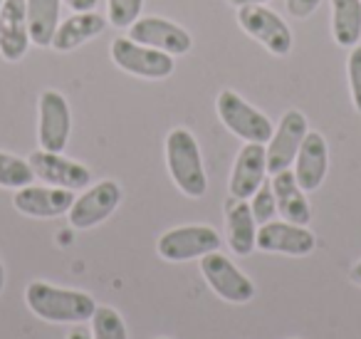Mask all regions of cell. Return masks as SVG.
Returning <instances> with one entry per match:
<instances>
[{"label": "cell", "mask_w": 361, "mask_h": 339, "mask_svg": "<svg viewBox=\"0 0 361 339\" xmlns=\"http://www.w3.org/2000/svg\"><path fill=\"white\" fill-rule=\"evenodd\" d=\"M25 304L35 317L50 324H82L92 319L97 309L92 295L72 287H57L45 280H32L27 285Z\"/></svg>", "instance_id": "1"}, {"label": "cell", "mask_w": 361, "mask_h": 339, "mask_svg": "<svg viewBox=\"0 0 361 339\" xmlns=\"http://www.w3.org/2000/svg\"><path fill=\"white\" fill-rule=\"evenodd\" d=\"M166 169L173 179L176 189L188 198H201L208 191V176L203 169V154L196 136L183 126H176L164 141Z\"/></svg>", "instance_id": "2"}, {"label": "cell", "mask_w": 361, "mask_h": 339, "mask_svg": "<svg viewBox=\"0 0 361 339\" xmlns=\"http://www.w3.org/2000/svg\"><path fill=\"white\" fill-rule=\"evenodd\" d=\"M216 112L223 124H226V129L231 134H235L238 139H243L245 144H267L272 131H275L270 117L255 109L250 102H245L233 90H223L218 95Z\"/></svg>", "instance_id": "3"}, {"label": "cell", "mask_w": 361, "mask_h": 339, "mask_svg": "<svg viewBox=\"0 0 361 339\" xmlns=\"http://www.w3.org/2000/svg\"><path fill=\"white\" fill-rule=\"evenodd\" d=\"M111 62L126 75L141 77V80H166L173 75L176 60L169 52L154 50L131 37H116L111 42Z\"/></svg>", "instance_id": "4"}, {"label": "cell", "mask_w": 361, "mask_h": 339, "mask_svg": "<svg viewBox=\"0 0 361 339\" xmlns=\"http://www.w3.org/2000/svg\"><path fill=\"white\" fill-rule=\"evenodd\" d=\"M221 248V233L211 225H178L166 230L156 243V253L169 263L201 260Z\"/></svg>", "instance_id": "5"}, {"label": "cell", "mask_w": 361, "mask_h": 339, "mask_svg": "<svg viewBox=\"0 0 361 339\" xmlns=\"http://www.w3.org/2000/svg\"><path fill=\"white\" fill-rule=\"evenodd\" d=\"M201 275L206 278L208 287L231 304H245L255 297V282L218 250L201 258Z\"/></svg>", "instance_id": "6"}, {"label": "cell", "mask_w": 361, "mask_h": 339, "mask_svg": "<svg viewBox=\"0 0 361 339\" xmlns=\"http://www.w3.org/2000/svg\"><path fill=\"white\" fill-rule=\"evenodd\" d=\"M238 23L255 42H260L270 55L287 57L292 52V30L275 11L265 6L238 8Z\"/></svg>", "instance_id": "7"}, {"label": "cell", "mask_w": 361, "mask_h": 339, "mask_svg": "<svg viewBox=\"0 0 361 339\" xmlns=\"http://www.w3.org/2000/svg\"><path fill=\"white\" fill-rule=\"evenodd\" d=\"M121 203V186L111 179H104L94 186H87L82 196H77L72 203L67 220L72 228L77 230H90L94 225L104 223Z\"/></svg>", "instance_id": "8"}, {"label": "cell", "mask_w": 361, "mask_h": 339, "mask_svg": "<svg viewBox=\"0 0 361 339\" xmlns=\"http://www.w3.org/2000/svg\"><path fill=\"white\" fill-rule=\"evenodd\" d=\"M37 141L40 149L62 154L72 134V112L65 95L57 90H45L37 102Z\"/></svg>", "instance_id": "9"}, {"label": "cell", "mask_w": 361, "mask_h": 339, "mask_svg": "<svg viewBox=\"0 0 361 339\" xmlns=\"http://www.w3.org/2000/svg\"><path fill=\"white\" fill-rule=\"evenodd\" d=\"M307 131H310V124H307V117L300 109H287L282 114L280 124L275 126L265 146L267 174H280V171L290 169L295 164L297 151H300Z\"/></svg>", "instance_id": "10"}, {"label": "cell", "mask_w": 361, "mask_h": 339, "mask_svg": "<svg viewBox=\"0 0 361 339\" xmlns=\"http://www.w3.org/2000/svg\"><path fill=\"white\" fill-rule=\"evenodd\" d=\"M35 179H40L47 186H57V189H70V191H85L92 184V171L80 161H72L55 151H32L27 156Z\"/></svg>", "instance_id": "11"}, {"label": "cell", "mask_w": 361, "mask_h": 339, "mask_svg": "<svg viewBox=\"0 0 361 339\" xmlns=\"http://www.w3.org/2000/svg\"><path fill=\"white\" fill-rule=\"evenodd\" d=\"M129 37L146 47L169 52V55H188L193 47V37L186 28H180L178 23L166 20V18H139L134 25L129 28Z\"/></svg>", "instance_id": "12"}, {"label": "cell", "mask_w": 361, "mask_h": 339, "mask_svg": "<svg viewBox=\"0 0 361 339\" xmlns=\"http://www.w3.org/2000/svg\"><path fill=\"white\" fill-rule=\"evenodd\" d=\"M257 248L262 253L305 258V255L314 253L317 238L307 225H297L290 220H270V223L257 228Z\"/></svg>", "instance_id": "13"}, {"label": "cell", "mask_w": 361, "mask_h": 339, "mask_svg": "<svg viewBox=\"0 0 361 339\" xmlns=\"http://www.w3.org/2000/svg\"><path fill=\"white\" fill-rule=\"evenodd\" d=\"M75 191L57 186H23L13 196V206L30 218H57L67 215L75 203Z\"/></svg>", "instance_id": "14"}, {"label": "cell", "mask_w": 361, "mask_h": 339, "mask_svg": "<svg viewBox=\"0 0 361 339\" xmlns=\"http://www.w3.org/2000/svg\"><path fill=\"white\" fill-rule=\"evenodd\" d=\"M267 176V154L265 144H245L235 156V164L231 171V181H228V189H231L233 198L247 201L262 184H265Z\"/></svg>", "instance_id": "15"}, {"label": "cell", "mask_w": 361, "mask_h": 339, "mask_svg": "<svg viewBox=\"0 0 361 339\" xmlns=\"http://www.w3.org/2000/svg\"><path fill=\"white\" fill-rule=\"evenodd\" d=\"M25 0H3L0 8V57L8 62H20L30 47Z\"/></svg>", "instance_id": "16"}, {"label": "cell", "mask_w": 361, "mask_h": 339, "mask_svg": "<svg viewBox=\"0 0 361 339\" xmlns=\"http://www.w3.org/2000/svg\"><path fill=\"white\" fill-rule=\"evenodd\" d=\"M329 171V146L319 131H307L295 159V179L305 194L317 191Z\"/></svg>", "instance_id": "17"}, {"label": "cell", "mask_w": 361, "mask_h": 339, "mask_svg": "<svg viewBox=\"0 0 361 339\" xmlns=\"http://www.w3.org/2000/svg\"><path fill=\"white\" fill-rule=\"evenodd\" d=\"M226 238L235 255L245 258L257 248V220L250 210V203L233 198L226 203Z\"/></svg>", "instance_id": "18"}, {"label": "cell", "mask_w": 361, "mask_h": 339, "mask_svg": "<svg viewBox=\"0 0 361 339\" xmlns=\"http://www.w3.org/2000/svg\"><path fill=\"white\" fill-rule=\"evenodd\" d=\"M272 191H275L277 201V213L282 215V220H290L297 225H310L312 220V208L307 201L305 191L300 189L295 179V171L285 169L280 174H272Z\"/></svg>", "instance_id": "19"}, {"label": "cell", "mask_w": 361, "mask_h": 339, "mask_svg": "<svg viewBox=\"0 0 361 339\" xmlns=\"http://www.w3.org/2000/svg\"><path fill=\"white\" fill-rule=\"evenodd\" d=\"M106 28V20L99 13H75L67 20L60 23L55 37H52V50L55 52H72L77 47H82L85 42L94 40L97 35H102Z\"/></svg>", "instance_id": "20"}, {"label": "cell", "mask_w": 361, "mask_h": 339, "mask_svg": "<svg viewBox=\"0 0 361 339\" xmlns=\"http://www.w3.org/2000/svg\"><path fill=\"white\" fill-rule=\"evenodd\" d=\"M62 0H25V18L30 42L37 47H50L60 28Z\"/></svg>", "instance_id": "21"}, {"label": "cell", "mask_w": 361, "mask_h": 339, "mask_svg": "<svg viewBox=\"0 0 361 339\" xmlns=\"http://www.w3.org/2000/svg\"><path fill=\"white\" fill-rule=\"evenodd\" d=\"M331 37L339 47H354L361 40V0H329Z\"/></svg>", "instance_id": "22"}, {"label": "cell", "mask_w": 361, "mask_h": 339, "mask_svg": "<svg viewBox=\"0 0 361 339\" xmlns=\"http://www.w3.org/2000/svg\"><path fill=\"white\" fill-rule=\"evenodd\" d=\"M92 339H129L124 317L109 304H97L92 314Z\"/></svg>", "instance_id": "23"}, {"label": "cell", "mask_w": 361, "mask_h": 339, "mask_svg": "<svg viewBox=\"0 0 361 339\" xmlns=\"http://www.w3.org/2000/svg\"><path fill=\"white\" fill-rule=\"evenodd\" d=\"M35 174H32L30 164L23 161L20 156L8 154V151H0V186L3 189H23V186H30Z\"/></svg>", "instance_id": "24"}, {"label": "cell", "mask_w": 361, "mask_h": 339, "mask_svg": "<svg viewBox=\"0 0 361 339\" xmlns=\"http://www.w3.org/2000/svg\"><path fill=\"white\" fill-rule=\"evenodd\" d=\"M144 0H106V20L114 28H131L141 18Z\"/></svg>", "instance_id": "25"}, {"label": "cell", "mask_w": 361, "mask_h": 339, "mask_svg": "<svg viewBox=\"0 0 361 339\" xmlns=\"http://www.w3.org/2000/svg\"><path fill=\"white\" fill-rule=\"evenodd\" d=\"M250 210H252V215H255L257 225H265V223H270V220H275L277 201H275L272 184H262L260 189L250 196Z\"/></svg>", "instance_id": "26"}, {"label": "cell", "mask_w": 361, "mask_h": 339, "mask_svg": "<svg viewBox=\"0 0 361 339\" xmlns=\"http://www.w3.org/2000/svg\"><path fill=\"white\" fill-rule=\"evenodd\" d=\"M346 75H349L351 105L361 114V45H354L346 60Z\"/></svg>", "instance_id": "27"}, {"label": "cell", "mask_w": 361, "mask_h": 339, "mask_svg": "<svg viewBox=\"0 0 361 339\" xmlns=\"http://www.w3.org/2000/svg\"><path fill=\"white\" fill-rule=\"evenodd\" d=\"M287 13L297 20H305V18L314 16L317 8L322 6V0H287Z\"/></svg>", "instance_id": "28"}, {"label": "cell", "mask_w": 361, "mask_h": 339, "mask_svg": "<svg viewBox=\"0 0 361 339\" xmlns=\"http://www.w3.org/2000/svg\"><path fill=\"white\" fill-rule=\"evenodd\" d=\"M62 3H65L72 13H90V11H94L99 0H62Z\"/></svg>", "instance_id": "29"}, {"label": "cell", "mask_w": 361, "mask_h": 339, "mask_svg": "<svg viewBox=\"0 0 361 339\" xmlns=\"http://www.w3.org/2000/svg\"><path fill=\"white\" fill-rule=\"evenodd\" d=\"M67 339H92V332H87L85 327H75V329H70Z\"/></svg>", "instance_id": "30"}, {"label": "cell", "mask_w": 361, "mask_h": 339, "mask_svg": "<svg viewBox=\"0 0 361 339\" xmlns=\"http://www.w3.org/2000/svg\"><path fill=\"white\" fill-rule=\"evenodd\" d=\"M349 280H351V282L356 285V287H361V260H359V263L354 265V268L349 270Z\"/></svg>", "instance_id": "31"}, {"label": "cell", "mask_w": 361, "mask_h": 339, "mask_svg": "<svg viewBox=\"0 0 361 339\" xmlns=\"http://www.w3.org/2000/svg\"><path fill=\"white\" fill-rule=\"evenodd\" d=\"M228 3L235 8H243V6H265L267 0H228Z\"/></svg>", "instance_id": "32"}, {"label": "cell", "mask_w": 361, "mask_h": 339, "mask_svg": "<svg viewBox=\"0 0 361 339\" xmlns=\"http://www.w3.org/2000/svg\"><path fill=\"white\" fill-rule=\"evenodd\" d=\"M6 287V268H3V260H0V292Z\"/></svg>", "instance_id": "33"}, {"label": "cell", "mask_w": 361, "mask_h": 339, "mask_svg": "<svg viewBox=\"0 0 361 339\" xmlns=\"http://www.w3.org/2000/svg\"><path fill=\"white\" fill-rule=\"evenodd\" d=\"M0 8H3V0H0Z\"/></svg>", "instance_id": "34"}]
</instances>
